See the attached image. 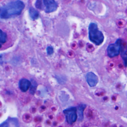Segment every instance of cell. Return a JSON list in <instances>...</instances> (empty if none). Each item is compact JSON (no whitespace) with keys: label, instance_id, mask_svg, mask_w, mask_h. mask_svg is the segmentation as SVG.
Listing matches in <instances>:
<instances>
[{"label":"cell","instance_id":"6da1fadb","mask_svg":"<svg viewBox=\"0 0 127 127\" xmlns=\"http://www.w3.org/2000/svg\"><path fill=\"white\" fill-rule=\"evenodd\" d=\"M24 7V3L20 0L10 2L0 8V17L2 19H7L18 15L20 14Z\"/></svg>","mask_w":127,"mask_h":127},{"label":"cell","instance_id":"ba28073f","mask_svg":"<svg viewBox=\"0 0 127 127\" xmlns=\"http://www.w3.org/2000/svg\"><path fill=\"white\" fill-rule=\"evenodd\" d=\"M86 105L84 104H81L78 106L77 108V114L79 121H81L83 119V111Z\"/></svg>","mask_w":127,"mask_h":127},{"label":"cell","instance_id":"5bb4252c","mask_svg":"<svg viewBox=\"0 0 127 127\" xmlns=\"http://www.w3.org/2000/svg\"><path fill=\"white\" fill-rule=\"evenodd\" d=\"M46 50H47V53L49 55H51L53 54V53H54V49L52 46L47 47Z\"/></svg>","mask_w":127,"mask_h":127},{"label":"cell","instance_id":"277c9868","mask_svg":"<svg viewBox=\"0 0 127 127\" xmlns=\"http://www.w3.org/2000/svg\"><path fill=\"white\" fill-rule=\"evenodd\" d=\"M63 113L65 115L66 121L69 125L74 123L78 116L77 114V108L75 107H71L63 110Z\"/></svg>","mask_w":127,"mask_h":127},{"label":"cell","instance_id":"7a4b0ae2","mask_svg":"<svg viewBox=\"0 0 127 127\" xmlns=\"http://www.w3.org/2000/svg\"><path fill=\"white\" fill-rule=\"evenodd\" d=\"M89 38L90 40L96 45H101L104 39L102 32L99 30L97 25L95 23H91L88 27Z\"/></svg>","mask_w":127,"mask_h":127},{"label":"cell","instance_id":"9a60e30c","mask_svg":"<svg viewBox=\"0 0 127 127\" xmlns=\"http://www.w3.org/2000/svg\"><path fill=\"white\" fill-rule=\"evenodd\" d=\"M35 6L37 8L39 9H41L42 8V2L41 0H37L36 3H35Z\"/></svg>","mask_w":127,"mask_h":127},{"label":"cell","instance_id":"9c48e42d","mask_svg":"<svg viewBox=\"0 0 127 127\" xmlns=\"http://www.w3.org/2000/svg\"><path fill=\"white\" fill-rule=\"evenodd\" d=\"M121 54L124 65L126 67H127V48L126 46H123L122 45L121 50Z\"/></svg>","mask_w":127,"mask_h":127},{"label":"cell","instance_id":"8fae6325","mask_svg":"<svg viewBox=\"0 0 127 127\" xmlns=\"http://www.w3.org/2000/svg\"><path fill=\"white\" fill-rule=\"evenodd\" d=\"M0 43L1 44L4 43L6 41L7 35L6 33L3 32L1 30H0Z\"/></svg>","mask_w":127,"mask_h":127},{"label":"cell","instance_id":"3957f363","mask_svg":"<svg viewBox=\"0 0 127 127\" xmlns=\"http://www.w3.org/2000/svg\"><path fill=\"white\" fill-rule=\"evenodd\" d=\"M122 41L120 39H117L114 43L110 44L107 47V54L110 58L115 57L119 55L121 52Z\"/></svg>","mask_w":127,"mask_h":127},{"label":"cell","instance_id":"8992f818","mask_svg":"<svg viewBox=\"0 0 127 127\" xmlns=\"http://www.w3.org/2000/svg\"><path fill=\"white\" fill-rule=\"evenodd\" d=\"M86 79L87 83L90 87L96 86L98 82L97 76L92 72H89L87 73Z\"/></svg>","mask_w":127,"mask_h":127},{"label":"cell","instance_id":"52a82bcc","mask_svg":"<svg viewBox=\"0 0 127 127\" xmlns=\"http://www.w3.org/2000/svg\"><path fill=\"white\" fill-rule=\"evenodd\" d=\"M31 82L28 79L25 78L21 79L18 83L19 88L22 92H26L30 88Z\"/></svg>","mask_w":127,"mask_h":127},{"label":"cell","instance_id":"5b68a950","mask_svg":"<svg viewBox=\"0 0 127 127\" xmlns=\"http://www.w3.org/2000/svg\"><path fill=\"white\" fill-rule=\"evenodd\" d=\"M45 6V11L47 13H50L56 11L58 7V4L55 0H43Z\"/></svg>","mask_w":127,"mask_h":127},{"label":"cell","instance_id":"4fadbf2b","mask_svg":"<svg viewBox=\"0 0 127 127\" xmlns=\"http://www.w3.org/2000/svg\"><path fill=\"white\" fill-rule=\"evenodd\" d=\"M10 126V123L9 119L5 121L4 122H2L0 125V127H9Z\"/></svg>","mask_w":127,"mask_h":127},{"label":"cell","instance_id":"7c38bea8","mask_svg":"<svg viewBox=\"0 0 127 127\" xmlns=\"http://www.w3.org/2000/svg\"><path fill=\"white\" fill-rule=\"evenodd\" d=\"M36 87H37V83L35 81H33V82H31V85L30 88V92L32 94H34L36 89Z\"/></svg>","mask_w":127,"mask_h":127},{"label":"cell","instance_id":"30bf717a","mask_svg":"<svg viewBox=\"0 0 127 127\" xmlns=\"http://www.w3.org/2000/svg\"><path fill=\"white\" fill-rule=\"evenodd\" d=\"M29 14L33 20H35L39 17V14L38 12L33 8H30L29 10Z\"/></svg>","mask_w":127,"mask_h":127}]
</instances>
